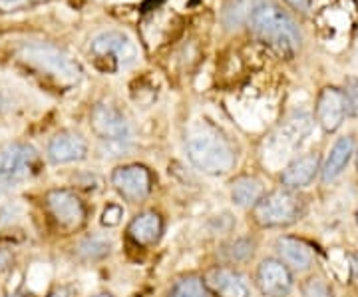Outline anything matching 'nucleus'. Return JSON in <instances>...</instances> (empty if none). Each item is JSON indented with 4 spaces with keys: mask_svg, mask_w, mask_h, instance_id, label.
<instances>
[{
    "mask_svg": "<svg viewBox=\"0 0 358 297\" xmlns=\"http://www.w3.org/2000/svg\"><path fill=\"white\" fill-rule=\"evenodd\" d=\"M249 25L257 39L268 44L271 48L293 56L294 52L301 48V30L294 25V20L279 8L277 4L271 2H261L249 14Z\"/></svg>",
    "mask_w": 358,
    "mask_h": 297,
    "instance_id": "nucleus-1",
    "label": "nucleus"
},
{
    "mask_svg": "<svg viewBox=\"0 0 358 297\" xmlns=\"http://www.w3.org/2000/svg\"><path fill=\"white\" fill-rule=\"evenodd\" d=\"M187 156L195 168L209 176H223L237 164L235 148L215 130L193 132L187 140Z\"/></svg>",
    "mask_w": 358,
    "mask_h": 297,
    "instance_id": "nucleus-2",
    "label": "nucleus"
},
{
    "mask_svg": "<svg viewBox=\"0 0 358 297\" xmlns=\"http://www.w3.org/2000/svg\"><path fill=\"white\" fill-rule=\"evenodd\" d=\"M20 58L28 62L30 66L38 68L40 72L56 78L62 84H78L82 80V68L60 48L44 44V42H34V44H26L20 50Z\"/></svg>",
    "mask_w": 358,
    "mask_h": 297,
    "instance_id": "nucleus-3",
    "label": "nucleus"
},
{
    "mask_svg": "<svg viewBox=\"0 0 358 297\" xmlns=\"http://www.w3.org/2000/svg\"><path fill=\"white\" fill-rule=\"evenodd\" d=\"M303 216V200L293 190H277L263 195L253 206V218L263 228L291 226Z\"/></svg>",
    "mask_w": 358,
    "mask_h": 297,
    "instance_id": "nucleus-4",
    "label": "nucleus"
},
{
    "mask_svg": "<svg viewBox=\"0 0 358 297\" xmlns=\"http://www.w3.org/2000/svg\"><path fill=\"white\" fill-rule=\"evenodd\" d=\"M90 50L96 56V60H110L114 62V66H131L138 58V48L131 40L117 32V30H108L98 34L96 39L92 40Z\"/></svg>",
    "mask_w": 358,
    "mask_h": 297,
    "instance_id": "nucleus-5",
    "label": "nucleus"
},
{
    "mask_svg": "<svg viewBox=\"0 0 358 297\" xmlns=\"http://www.w3.org/2000/svg\"><path fill=\"white\" fill-rule=\"evenodd\" d=\"M112 186L129 204H140L152 192V174L145 166L131 164L112 172Z\"/></svg>",
    "mask_w": 358,
    "mask_h": 297,
    "instance_id": "nucleus-6",
    "label": "nucleus"
},
{
    "mask_svg": "<svg viewBox=\"0 0 358 297\" xmlns=\"http://www.w3.org/2000/svg\"><path fill=\"white\" fill-rule=\"evenodd\" d=\"M46 207L52 220L64 230H78L86 221L84 202L70 190H50L46 194Z\"/></svg>",
    "mask_w": 358,
    "mask_h": 297,
    "instance_id": "nucleus-7",
    "label": "nucleus"
},
{
    "mask_svg": "<svg viewBox=\"0 0 358 297\" xmlns=\"http://www.w3.org/2000/svg\"><path fill=\"white\" fill-rule=\"evenodd\" d=\"M90 126L94 134L110 144H122L129 138V124L126 116L110 104H96L90 114Z\"/></svg>",
    "mask_w": 358,
    "mask_h": 297,
    "instance_id": "nucleus-8",
    "label": "nucleus"
},
{
    "mask_svg": "<svg viewBox=\"0 0 358 297\" xmlns=\"http://www.w3.org/2000/svg\"><path fill=\"white\" fill-rule=\"evenodd\" d=\"M259 291L267 297H287L293 289V273L281 259L267 258L257 270Z\"/></svg>",
    "mask_w": 358,
    "mask_h": 297,
    "instance_id": "nucleus-9",
    "label": "nucleus"
},
{
    "mask_svg": "<svg viewBox=\"0 0 358 297\" xmlns=\"http://www.w3.org/2000/svg\"><path fill=\"white\" fill-rule=\"evenodd\" d=\"M36 160L32 146L13 144L0 152V186H10L22 180Z\"/></svg>",
    "mask_w": 358,
    "mask_h": 297,
    "instance_id": "nucleus-10",
    "label": "nucleus"
},
{
    "mask_svg": "<svg viewBox=\"0 0 358 297\" xmlns=\"http://www.w3.org/2000/svg\"><path fill=\"white\" fill-rule=\"evenodd\" d=\"M346 112H348V104H346L345 92L334 86H327L320 92L317 100V120L324 132H334L341 128Z\"/></svg>",
    "mask_w": 358,
    "mask_h": 297,
    "instance_id": "nucleus-11",
    "label": "nucleus"
},
{
    "mask_svg": "<svg viewBox=\"0 0 358 297\" xmlns=\"http://www.w3.org/2000/svg\"><path fill=\"white\" fill-rule=\"evenodd\" d=\"M46 154H48V160L56 166L80 162L88 154V142L78 132H60L48 142Z\"/></svg>",
    "mask_w": 358,
    "mask_h": 297,
    "instance_id": "nucleus-12",
    "label": "nucleus"
},
{
    "mask_svg": "<svg viewBox=\"0 0 358 297\" xmlns=\"http://www.w3.org/2000/svg\"><path fill=\"white\" fill-rule=\"evenodd\" d=\"M207 291L213 297H249L243 277L229 268H213L203 277Z\"/></svg>",
    "mask_w": 358,
    "mask_h": 297,
    "instance_id": "nucleus-13",
    "label": "nucleus"
},
{
    "mask_svg": "<svg viewBox=\"0 0 358 297\" xmlns=\"http://www.w3.org/2000/svg\"><path fill=\"white\" fill-rule=\"evenodd\" d=\"M164 233V220L155 212H141L129 221L128 235L136 246H154Z\"/></svg>",
    "mask_w": 358,
    "mask_h": 297,
    "instance_id": "nucleus-14",
    "label": "nucleus"
},
{
    "mask_svg": "<svg viewBox=\"0 0 358 297\" xmlns=\"http://www.w3.org/2000/svg\"><path fill=\"white\" fill-rule=\"evenodd\" d=\"M319 156L305 154L293 160L287 168L282 170L281 184L287 190H301L315 180L317 172L320 170Z\"/></svg>",
    "mask_w": 358,
    "mask_h": 297,
    "instance_id": "nucleus-15",
    "label": "nucleus"
},
{
    "mask_svg": "<svg viewBox=\"0 0 358 297\" xmlns=\"http://www.w3.org/2000/svg\"><path fill=\"white\" fill-rule=\"evenodd\" d=\"M277 251L281 256L282 263H287L296 272H305L313 265V249L303 240L282 235L277 240Z\"/></svg>",
    "mask_w": 358,
    "mask_h": 297,
    "instance_id": "nucleus-16",
    "label": "nucleus"
},
{
    "mask_svg": "<svg viewBox=\"0 0 358 297\" xmlns=\"http://www.w3.org/2000/svg\"><path fill=\"white\" fill-rule=\"evenodd\" d=\"M355 154V140L350 136H345L341 140H336V144L333 146L331 154L324 162V168H322V180L331 181L334 178H338L345 168L348 166L350 158Z\"/></svg>",
    "mask_w": 358,
    "mask_h": 297,
    "instance_id": "nucleus-17",
    "label": "nucleus"
},
{
    "mask_svg": "<svg viewBox=\"0 0 358 297\" xmlns=\"http://www.w3.org/2000/svg\"><path fill=\"white\" fill-rule=\"evenodd\" d=\"M263 198V186L257 178L241 176L231 184V200L239 207H251Z\"/></svg>",
    "mask_w": 358,
    "mask_h": 297,
    "instance_id": "nucleus-18",
    "label": "nucleus"
},
{
    "mask_svg": "<svg viewBox=\"0 0 358 297\" xmlns=\"http://www.w3.org/2000/svg\"><path fill=\"white\" fill-rule=\"evenodd\" d=\"M207 287L205 282L197 275H187L183 279H179L178 284L171 287L167 297H207Z\"/></svg>",
    "mask_w": 358,
    "mask_h": 297,
    "instance_id": "nucleus-19",
    "label": "nucleus"
},
{
    "mask_svg": "<svg viewBox=\"0 0 358 297\" xmlns=\"http://www.w3.org/2000/svg\"><path fill=\"white\" fill-rule=\"evenodd\" d=\"M110 242L100 240V237H88L80 242L78 246V256L82 259H100L110 254Z\"/></svg>",
    "mask_w": 358,
    "mask_h": 297,
    "instance_id": "nucleus-20",
    "label": "nucleus"
},
{
    "mask_svg": "<svg viewBox=\"0 0 358 297\" xmlns=\"http://www.w3.org/2000/svg\"><path fill=\"white\" fill-rule=\"evenodd\" d=\"M225 251H227L229 261H247L255 251V242L249 237H239V240L231 242Z\"/></svg>",
    "mask_w": 358,
    "mask_h": 297,
    "instance_id": "nucleus-21",
    "label": "nucleus"
},
{
    "mask_svg": "<svg viewBox=\"0 0 358 297\" xmlns=\"http://www.w3.org/2000/svg\"><path fill=\"white\" fill-rule=\"evenodd\" d=\"M303 296L305 297H334L331 285L320 277H310L303 285Z\"/></svg>",
    "mask_w": 358,
    "mask_h": 297,
    "instance_id": "nucleus-22",
    "label": "nucleus"
},
{
    "mask_svg": "<svg viewBox=\"0 0 358 297\" xmlns=\"http://www.w3.org/2000/svg\"><path fill=\"white\" fill-rule=\"evenodd\" d=\"M124 218V209L122 206H117V204H108V207L103 209L102 214V226L106 228H115L120 221Z\"/></svg>",
    "mask_w": 358,
    "mask_h": 297,
    "instance_id": "nucleus-23",
    "label": "nucleus"
},
{
    "mask_svg": "<svg viewBox=\"0 0 358 297\" xmlns=\"http://www.w3.org/2000/svg\"><path fill=\"white\" fill-rule=\"evenodd\" d=\"M345 96L346 104H348V112L352 116H358V80H348Z\"/></svg>",
    "mask_w": 358,
    "mask_h": 297,
    "instance_id": "nucleus-24",
    "label": "nucleus"
},
{
    "mask_svg": "<svg viewBox=\"0 0 358 297\" xmlns=\"http://www.w3.org/2000/svg\"><path fill=\"white\" fill-rule=\"evenodd\" d=\"M36 2L38 0H0V13H18V11H24Z\"/></svg>",
    "mask_w": 358,
    "mask_h": 297,
    "instance_id": "nucleus-25",
    "label": "nucleus"
},
{
    "mask_svg": "<svg viewBox=\"0 0 358 297\" xmlns=\"http://www.w3.org/2000/svg\"><path fill=\"white\" fill-rule=\"evenodd\" d=\"M291 8H294L296 13H307L313 4V0H285Z\"/></svg>",
    "mask_w": 358,
    "mask_h": 297,
    "instance_id": "nucleus-26",
    "label": "nucleus"
},
{
    "mask_svg": "<svg viewBox=\"0 0 358 297\" xmlns=\"http://www.w3.org/2000/svg\"><path fill=\"white\" fill-rule=\"evenodd\" d=\"M48 297H74V289L72 287H60V289H56Z\"/></svg>",
    "mask_w": 358,
    "mask_h": 297,
    "instance_id": "nucleus-27",
    "label": "nucleus"
},
{
    "mask_svg": "<svg viewBox=\"0 0 358 297\" xmlns=\"http://www.w3.org/2000/svg\"><path fill=\"white\" fill-rule=\"evenodd\" d=\"M10 265V254L8 251H0V273L4 272Z\"/></svg>",
    "mask_w": 358,
    "mask_h": 297,
    "instance_id": "nucleus-28",
    "label": "nucleus"
},
{
    "mask_svg": "<svg viewBox=\"0 0 358 297\" xmlns=\"http://www.w3.org/2000/svg\"><path fill=\"white\" fill-rule=\"evenodd\" d=\"M94 297H114L112 293H98V296H94Z\"/></svg>",
    "mask_w": 358,
    "mask_h": 297,
    "instance_id": "nucleus-29",
    "label": "nucleus"
},
{
    "mask_svg": "<svg viewBox=\"0 0 358 297\" xmlns=\"http://www.w3.org/2000/svg\"><path fill=\"white\" fill-rule=\"evenodd\" d=\"M2 106H4V100H2V94H0V110H2Z\"/></svg>",
    "mask_w": 358,
    "mask_h": 297,
    "instance_id": "nucleus-30",
    "label": "nucleus"
},
{
    "mask_svg": "<svg viewBox=\"0 0 358 297\" xmlns=\"http://www.w3.org/2000/svg\"><path fill=\"white\" fill-rule=\"evenodd\" d=\"M357 166H358V154H357Z\"/></svg>",
    "mask_w": 358,
    "mask_h": 297,
    "instance_id": "nucleus-31",
    "label": "nucleus"
}]
</instances>
